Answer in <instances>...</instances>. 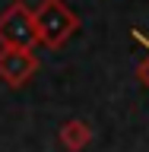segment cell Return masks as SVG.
<instances>
[{
	"instance_id": "1",
	"label": "cell",
	"mask_w": 149,
	"mask_h": 152,
	"mask_svg": "<svg viewBox=\"0 0 149 152\" xmlns=\"http://www.w3.org/2000/svg\"><path fill=\"white\" fill-rule=\"evenodd\" d=\"M35 26H38V41L57 51L79 32V16L64 0H41L35 7Z\"/></svg>"
},
{
	"instance_id": "2",
	"label": "cell",
	"mask_w": 149,
	"mask_h": 152,
	"mask_svg": "<svg viewBox=\"0 0 149 152\" xmlns=\"http://www.w3.org/2000/svg\"><path fill=\"white\" fill-rule=\"evenodd\" d=\"M41 45L38 41V26H35V10H29L26 3H10L0 13V48H32Z\"/></svg>"
},
{
	"instance_id": "3",
	"label": "cell",
	"mask_w": 149,
	"mask_h": 152,
	"mask_svg": "<svg viewBox=\"0 0 149 152\" xmlns=\"http://www.w3.org/2000/svg\"><path fill=\"white\" fill-rule=\"evenodd\" d=\"M38 73V57L29 48H0V79L10 89H22Z\"/></svg>"
},
{
	"instance_id": "4",
	"label": "cell",
	"mask_w": 149,
	"mask_h": 152,
	"mask_svg": "<svg viewBox=\"0 0 149 152\" xmlns=\"http://www.w3.org/2000/svg\"><path fill=\"white\" fill-rule=\"evenodd\" d=\"M57 142H60L67 152H83L86 146L92 142V127H89L83 117H70V121L60 124V130H57Z\"/></svg>"
},
{
	"instance_id": "5",
	"label": "cell",
	"mask_w": 149,
	"mask_h": 152,
	"mask_svg": "<svg viewBox=\"0 0 149 152\" xmlns=\"http://www.w3.org/2000/svg\"><path fill=\"white\" fill-rule=\"evenodd\" d=\"M137 76H140V83H146V86H149V57L143 60L140 66H137Z\"/></svg>"
}]
</instances>
